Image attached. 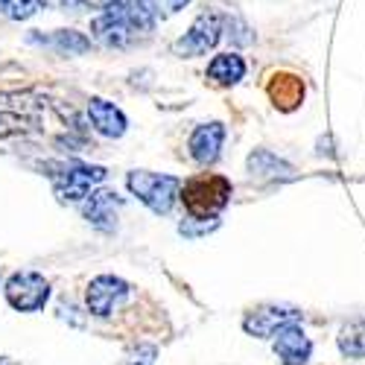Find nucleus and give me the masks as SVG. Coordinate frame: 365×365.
I'll list each match as a JSON object with an SVG mask.
<instances>
[{
    "label": "nucleus",
    "instance_id": "20e7f679",
    "mask_svg": "<svg viewBox=\"0 0 365 365\" xmlns=\"http://www.w3.org/2000/svg\"><path fill=\"white\" fill-rule=\"evenodd\" d=\"M50 178H53V190L58 202H82L100 181H106L103 167H91V164H47Z\"/></svg>",
    "mask_w": 365,
    "mask_h": 365
},
{
    "label": "nucleus",
    "instance_id": "aec40b11",
    "mask_svg": "<svg viewBox=\"0 0 365 365\" xmlns=\"http://www.w3.org/2000/svg\"><path fill=\"white\" fill-rule=\"evenodd\" d=\"M196 220V217H193ZM193 220H185L178 225V231L185 234V237H196V234H205V231H214V228H220V220H199V225H193Z\"/></svg>",
    "mask_w": 365,
    "mask_h": 365
},
{
    "label": "nucleus",
    "instance_id": "4be33fe9",
    "mask_svg": "<svg viewBox=\"0 0 365 365\" xmlns=\"http://www.w3.org/2000/svg\"><path fill=\"white\" fill-rule=\"evenodd\" d=\"M26 123L21 117H15V114H0V138L4 135H15V132H21Z\"/></svg>",
    "mask_w": 365,
    "mask_h": 365
},
{
    "label": "nucleus",
    "instance_id": "7ed1b4c3",
    "mask_svg": "<svg viewBox=\"0 0 365 365\" xmlns=\"http://www.w3.org/2000/svg\"><path fill=\"white\" fill-rule=\"evenodd\" d=\"M126 185L152 214H170L175 199L181 196V181L175 175H161V173H149V170L129 173Z\"/></svg>",
    "mask_w": 365,
    "mask_h": 365
},
{
    "label": "nucleus",
    "instance_id": "dca6fc26",
    "mask_svg": "<svg viewBox=\"0 0 365 365\" xmlns=\"http://www.w3.org/2000/svg\"><path fill=\"white\" fill-rule=\"evenodd\" d=\"M29 41L33 44H44V47H53L58 53H88L91 50V38H85L82 33H76V29H56V33L50 36H38L33 33L29 36Z\"/></svg>",
    "mask_w": 365,
    "mask_h": 365
},
{
    "label": "nucleus",
    "instance_id": "a211bd4d",
    "mask_svg": "<svg viewBox=\"0 0 365 365\" xmlns=\"http://www.w3.org/2000/svg\"><path fill=\"white\" fill-rule=\"evenodd\" d=\"M44 9V0H0V15L9 21H29Z\"/></svg>",
    "mask_w": 365,
    "mask_h": 365
},
{
    "label": "nucleus",
    "instance_id": "1a4fd4ad",
    "mask_svg": "<svg viewBox=\"0 0 365 365\" xmlns=\"http://www.w3.org/2000/svg\"><path fill=\"white\" fill-rule=\"evenodd\" d=\"M120 207H123V199L114 190H91L82 199V217L100 231H114Z\"/></svg>",
    "mask_w": 365,
    "mask_h": 365
},
{
    "label": "nucleus",
    "instance_id": "2eb2a0df",
    "mask_svg": "<svg viewBox=\"0 0 365 365\" xmlns=\"http://www.w3.org/2000/svg\"><path fill=\"white\" fill-rule=\"evenodd\" d=\"M242 76H246V62L237 53H220L207 65V79L217 85H237Z\"/></svg>",
    "mask_w": 365,
    "mask_h": 365
},
{
    "label": "nucleus",
    "instance_id": "0eeeda50",
    "mask_svg": "<svg viewBox=\"0 0 365 365\" xmlns=\"http://www.w3.org/2000/svg\"><path fill=\"white\" fill-rule=\"evenodd\" d=\"M129 284L123 278H114V275H100L88 284V292H85V304H88V313L97 316V319H108L114 316L123 301L129 298Z\"/></svg>",
    "mask_w": 365,
    "mask_h": 365
},
{
    "label": "nucleus",
    "instance_id": "f257e3e1",
    "mask_svg": "<svg viewBox=\"0 0 365 365\" xmlns=\"http://www.w3.org/2000/svg\"><path fill=\"white\" fill-rule=\"evenodd\" d=\"M158 9L152 0H111L103 12L91 21V33L103 47H132L143 41L158 24Z\"/></svg>",
    "mask_w": 365,
    "mask_h": 365
},
{
    "label": "nucleus",
    "instance_id": "ddd939ff",
    "mask_svg": "<svg viewBox=\"0 0 365 365\" xmlns=\"http://www.w3.org/2000/svg\"><path fill=\"white\" fill-rule=\"evenodd\" d=\"M249 173H252V178H260V181H278V178L287 181V178L295 175V170L269 149H255L249 155Z\"/></svg>",
    "mask_w": 365,
    "mask_h": 365
},
{
    "label": "nucleus",
    "instance_id": "9b49d317",
    "mask_svg": "<svg viewBox=\"0 0 365 365\" xmlns=\"http://www.w3.org/2000/svg\"><path fill=\"white\" fill-rule=\"evenodd\" d=\"M222 143H225V126H222V123H217V120H214V123H202V126L193 129V135H190V140H187L190 158H193L196 164H202V167L214 164V161L220 158Z\"/></svg>",
    "mask_w": 365,
    "mask_h": 365
},
{
    "label": "nucleus",
    "instance_id": "b1692460",
    "mask_svg": "<svg viewBox=\"0 0 365 365\" xmlns=\"http://www.w3.org/2000/svg\"><path fill=\"white\" fill-rule=\"evenodd\" d=\"M0 365H15V362H12L9 356H0Z\"/></svg>",
    "mask_w": 365,
    "mask_h": 365
},
{
    "label": "nucleus",
    "instance_id": "39448f33",
    "mask_svg": "<svg viewBox=\"0 0 365 365\" xmlns=\"http://www.w3.org/2000/svg\"><path fill=\"white\" fill-rule=\"evenodd\" d=\"M222 33H225V18L217 15V12H202L193 21V26L185 33V38H178L173 44V53L187 56V58L190 56H205L207 50H214L220 44Z\"/></svg>",
    "mask_w": 365,
    "mask_h": 365
},
{
    "label": "nucleus",
    "instance_id": "f03ea898",
    "mask_svg": "<svg viewBox=\"0 0 365 365\" xmlns=\"http://www.w3.org/2000/svg\"><path fill=\"white\" fill-rule=\"evenodd\" d=\"M181 202L190 217L217 220V214L231 202V181L222 175H196L181 185Z\"/></svg>",
    "mask_w": 365,
    "mask_h": 365
},
{
    "label": "nucleus",
    "instance_id": "6ab92c4d",
    "mask_svg": "<svg viewBox=\"0 0 365 365\" xmlns=\"http://www.w3.org/2000/svg\"><path fill=\"white\" fill-rule=\"evenodd\" d=\"M155 359H158V348L143 342V345H138V348L129 351V356L123 359V365H155Z\"/></svg>",
    "mask_w": 365,
    "mask_h": 365
},
{
    "label": "nucleus",
    "instance_id": "4468645a",
    "mask_svg": "<svg viewBox=\"0 0 365 365\" xmlns=\"http://www.w3.org/2000/svg\"><path fill=\"white\" fill-rule=\"evenodd\" d=\"M269 97L275 100V106L281 111H292L298 108V103L304 100V82L298 76H289V73H281V76H272L269 82Z\"/></svg>",
    "mask_w": 365,
    "mask_h": 365
},
{
    "label": "nucleus",
    "instance_id": "f8f14e48",
    "mask_svg": "<svg viewBox=\"0 0 365 365\" xmlns=\"http://www.w3.org/2000/svg\"><path fill=\"white\" fill-rule=\"evenodd\" d=\"M88 117H91V126H94L103 138H123L126 135V114L120 111L114 103L94 97L88 103Z\"/></svg>",
    "mask_w": 365,
    "mask_h": 365
},
{
    "label": "nucleus",
    "instance_id": "412c9836",
    "mask_svg": "<svg viewBox=\"0 0 365 365\" xmlns=\"http://www.w3.org/2000/svg\"><path fill=\"white\" fill-rule=\"evenodd\" d=\"M152 4H155V9H158L161 18H170V15H175L178 9H185L190 0H152Z\"/></svg>",
    "mask_w": 365,
    "mask_h": 365
},
{
    "label": "nucleus",
    "instance_id": "5701e85b",
    "mask_svg": "<svg viewBox=\"0 0 365 365\" xmlns=\"http://www.w3.org/2000/svg\"><path fill=\"white\" fill-rule=\"evenodd\" d=\"M82 4H85V6H100V9H103V6L111 4V0H82Z\"/></svg>",
    "mask_w": 365,
    "mask_h": 365
},
{
    "label": "nucleus",
    "instance_id": "6e6552de",
    "mask_svg": "<svg viewBox=\"0 0 365 365\" xmlns=\"http://www.w3.org/2000/svg\"><path fill=\"white\" fill-rule=\"evenodd\" d=\"M298 319H301V313L295 307H289V304H260L257 310H252L242 319V327H246V333H252V336L266 339V336H275L284 324L298 322Z\"/></svg>",
    "mask_w": 365,
    "mask_h": 365
},
{
    "label": "nucleus",
    "instance_id": "f3484780",
    "mask_svg": "<svg viewBox=\"0 0 365 365\" xmlns=\"http://www.w3.org/2000/svg\"><path fill=\"white\" fill-rule=\"evenodd\" d=\"M339 351L351 359L365 356V319H354L339 330Z\"/></svg>",
    "mask_w": 365,
    "mask_h": 365
},
{
    "label": "nucleus",
    "instance_id": "423d86ee",
    "mask_svg": "<svg viewBox=\"0 0 365 365\" xmlns=\"http://www.w3.org/2000/svg\"><path fill=\"white\" fill-rule=\"evenodd\" d=\"M50 298V284L38 272H15L6 281V301L21 313H36L41 310Z\"/></svg>",
    "mask_w": 365,
    "mask_h": 365
},
{
    "label": "nucleus",
    "instance_id": "9d476101",
    "mask_svg": "<svg viewBox=\"0 0 365 365\" xmlns=\"http://www.w3.org/2000/svg\"><path fill=\"white\" fill-rule=\"evenodd\" d=\"M275 354L284 365H307L310 354H313V342L307 339V333L298 327V322H289L284 324L278 333H275Z\"/></svg>",
    "mask_w": 365,
    "mask_h": 365
}]
</instances>
